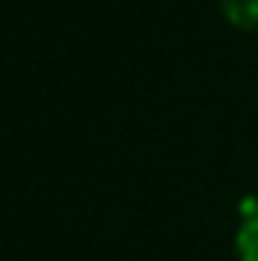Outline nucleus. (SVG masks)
Segmentation results:
<instances>
[{
	"mask_svg": "<svg viewBox=\"0 0 258 261\" xmlns=\"http://www.w3.org/2000/svg\"><path fill=\"white\" fill-rule=\"evenodd\" d=\"M219 6L233 28L258 31V0H222Z\"/></svg>",
	"mask_w": 258,
	"mask_h": 261,
	"instance_id": "nucleus-1",
	"label": "nucleus"
},
{
	"mask_svg": "<svg viewBox=\"0 0 258 261\" xmlns=\"http://www.w3.org/2000/svg\"><path fill=\"white\" fill-rule=\"evenodd\" d=\"M236 256L239 261H258V211L242 217V225L236 231Z\"/></svg>",
	"mask_w": 258,
	"mask_h": 261,
	"instance_id": "nucleus-2",
	"label": "nucleus"
}]
</instances>
